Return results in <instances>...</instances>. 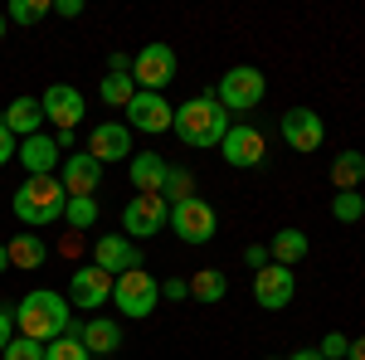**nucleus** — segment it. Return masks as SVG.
I'll use <instances>...</instances> for the list:
<instances>
[{
	"label": "nucleus",
	"instance_id": "obj_1",
	"mask_svg": "<svg viewBox=\"0 0 365 360\" xmlns=\"http://www.w3.org/2000/svg\"><path fill=\"white\" fill-rule=\"evenodd\" d=\"M10 317H15L20 336L39 341V346H49V341H58V336L73 331V312H68V297H63V292H49V287H39V292L20 297V307H15Z\"/></svg>",
	"mask_w": 365,
	"mask_h": 360
},
{
	"label": "nucleus",
	"instance_id": "obj_2",
	"mask_svg": "<svg viewBox=\"0 0 365 360\" xmlns=\"http://www.w3.org/2000/svg\"><path fill=\"white\" fill-rule=\"evenodd\" d=\"M170 132L185 141L190 151H205V146H220L229 132V112L220 108V98L215 93H195L185 108H175V122H170Z\"/></svg>",
	"mask_w": 365,
	"mask_h": 360
},
{
	"label": "nucleus",
	"instance_id": "obj_3",
	"mask_svg": "<svg viewBox=\"0 0 365 360\" xmlns=\"http://www.w3.org/2000/svg\"><path fill=\"white\" fill-rule=\"evenodd\" d=\"M68 190L58 175H25V185L15 190V220L29 229H49L54 220H63Z\"/></svg>",
	"mask_w": 365,
	"mask_h": 360
},
{
	"label": "nucleus",
	"instance_id": "obj_4",
	"mask_svg": "<svg viewBox=\"0 0 365 360\" xmlns=\"http://www.w3.org/2000/svg\"><path fill=\"white\" fill-rule=\"evenodd\" d=\"M263 93H268V78L253 68V63H234L225 78H220V88H215V98H220V108L225 112H249L263 103Z\"/></svg>",
	"mask_w": 365,
	"mask_h": 360
},
{
	"label": "nucleus",
	"instance_id": "obj_5",
	"mask_svg": "<svg viewBox=\"0 0 365 360\" xmlns=\"http://www.w3.org/2000/svg\"><path fill=\"white\" fill-rule=\"evenodd\" d=\"M113 297H117V312H122V317L141 322V317H151V312H156L161 282L146 273V268H132V273H122V277L113 282Z\"/></svg>",
	"mask_w": 365,
	"mask_h": 360
},
{
	"label": "nucleus",
	"instance_id": "obj_6",
	"mask_svg": "<svg viewBox=\"0 0 365 360\" xmlns=\"http://www.w3.org/2000/svg\"><path fill=\"white\" fill-rule=\"evenodd\" d=\"M132 83L141 93H161V88L175 83V49L170 44H146L141 54H132Z\"/></svg>",
	"mask_w": 365,
	"mask_h": 360
},
{
	"label": "nucleus",
	"instance_id": "obj_7",
	"mask_svg": "<svg viewBox=\"0 0 365 360\" xmlns=\"http://www.w3.org/2000/svg\"><path fill=\"white\" fill-rule=\"evenodd\" d=\"M166 224L180 234V239H185V244H210V239H215V229H220L215 210H210L200 195H190V200H175Z\"/></svg>",
	"mask_w": 365,
	"mask_h": 360
},
{
	"label": "nucleus",
	"instance_id": "obj_8",
	"mask_svg": "<svg viewBox=\"0 0 365 360\" xmlns=\"http://www.w3.org/2000/svg\"><path fill=\"white\" fill-rule=\"evenodd\" d=\"M166 220H170V205L161 195H132L127 210H122V229L132 239H151L156 229H166Z\"/></svg>",
	"mask_w": 365,
	"mask_h": 360
},
{
	"label": "nucleus",
	"instance_id": "obj_9",
	"mask_svg": "<svg viewBox=\"0 0 365 360\" xmlns=\"http://www.w3.org/2000/svg\"><path fill=\"white\" fill-rule=\"evenodd\" d=\"M39 103H44V122H54L58 132H73V127L83 122V112H88L83 93H78L73 83H49Z\"/></svg>",
	"mask_w": 365,
	"mask_h": 360
},
{
	"label": "nucleus",
	"instance_id": "obj_10",
	"mask_svg": "<svg viewBox=\"0 0 365 360\" xmlns=\"http://www.w3.org/2000/svg\"><path fill=\"white\" fill-rule=\"evenodd\" d=\"M220 151H225V161L234 170H253V166H263V132L258 127H249V122H234L225 132V141H220Z\"/></svg>",
	"mask_w": 365,
	"mask_h": 360
},
{
	"label": "nucleus",
	"instance_id": "obj_11",
	"mask_svg": "<svg viewBox=\"0 0 365 360\" xmlns=\"http://www.w3.org/2000/svg\"><path fill=\"white\" fill-rule=\"evenodd\" d=\"M292 292H297V277H292V268L268 263V268H258V273H253V302L263 307V312H282V307L292 302Z\"/></svg>",
	"mask_w": 365,
	"mask_h": 360
},
{
	"label": "nucleus",
	"instance_id": "obj_12",
	"mask_svg": "<svg viewBox=\"0 0 365 360\" xmlns=\"http://www.w3.org/2000/svg\"><path fill=\"white\" fill-rule=\"evenodd\" d=\"M282 141H287L292 151L312 156V151L327 141V122H322L312 108H287V112H282Z\"/></svg>",
	"mask_w": 365,
	"mask_h": 360
},
{
	"label": "nucleus",
	"instance_id": "obj_13",
	"mask_svg": "<svg viewBox=\"0 0 365 360\" xmlns=\"http://www.w3.org/2000/svg\"><path fill=\"white\" fill-rule=\"evenodd\" d=\"M170 122H175V108H170L161 93H141L137 88V98L127 103V127L132 132H170Z\"/></svg>",
	"mask_w": 365,
	"mask_h": 360
},
{
	"label": "nucleus",
	"instance_id": "obj_14",
	"mask_svg": "<svg viewBox=\"0 0 365 360\" xmlns=\"http://www.w3.org/2000/svg\"><path fill=\"white\" fill-rule=\"evenodd\" d=\"M113 273H103L98 263H88V268H78V273L68 277V302L83 307V312H98V307L113 297Z\"/></svg>",
	"mask_w": 365,
	"mask_h": 360
},
{
	"label": "nucleus",
	"instance_id": "obj_15",
	"mask_svg": "<svg viewBox=\"0 0 365 360\" xmlns=\"http://www.w3.org/2000/svg\"><path fill=\"white\" fill-rule=\"evenodd\" d=\"M88 156L98 161V166H108V161H132V127L127 122H98L93 132H88Z\"/></svg>",
	"mask_w": 365,
	"mask_h": 360
},
{
	"label": "nucleus",
	"instance_id": "obj_16",
	"mask_svg": "<svg viewBox=\"0 0 365 360\" xmlns=\"http://www.w3.org/2000/svg\"><path fill=\"white\" fill-rule=\"evenodd\" d=\"M93 263H98L103 273L122 277V273H132V268H141V253H137L132 239H122V234H103V239L93 244Z\"/></svg>",
	"mask_w": 365,
	"mask_h": 360
},
{
	"label": "nucleus",
	"instance_id": "obj_17",
	"mask_svg": "<svg viewBox=\"0 0 365 360\" xmlns=\"http://www.w3.org/2000/svg\"><path fill=\"white\" fill-rule=\"evenodd\" d=\"M58 180H63L68 195H98V185H103V166H98L88 151H73V156H63Z\"/></svg>",
	"mask_w": 365,
	"mask_h": 360
},
{
	"label": "nucleus",
	"instance_id": "obj_18",
	"mask_svg": "<svg viewBox=\"0 0 365 360\" xmlns=\"http://www.w3.org/2000/svg\"><path fill=\"white\" fill-rule=\"evenodd\" d=\"M73 336L83 341L88 356H117V351H122V326H117L113 317H88Z\"/></svg>",
	"mask_w": 365,
	"mask_h": 360
},
{
	"label": "nucleus",
	"instance_id": "obj_19",
	"mask_svg": "<svg viewBox=\"0 0 365 360\" xmlns=\"http://www.w3.org/2000/svg\"><path fill=\"white\" fill-rule=\"evenodd\" d=\"M15 161H25L29 175H54V166H63V151H58V141L54 137H25L20 141V156Z\"/></svg>",
	"mask_w": 365,
	"mask_h": 360
},
{
	"label": "nucleus",
	"instance_id": "obj_20",
	"mask_svg": "<svg viewBox=\"0 0 365 360\" xmlns=\"http://www.w3.org/2000/svg\"><path fill=\"white\" fill-rule=\"evenodd\" d=\"M127 175H132V185H137V195H161V185H166V161L156 156V151H132V161H127Z\"/></svg>",
	"mask_w": 365,
	"mask_h": 360
},
{
	"label": "nucleus",
	"instance_id": "obj_21",
	"mask_svg": "<svg viewBox=\"0 0 365 360\" xmlns=\"http://www.w3.org/2000/svg\"><path fill=\"white\" fill-rule=\"evenodd\" d=\"M5 127H10V137H39V122H44V103L39 98H15L5 117H0Z\"/></svg>",
	"mask_w": 365,
	"mask_h": 360
},
{
	"label": "nucleus",
	"instance_id": "obj_22",
	"mask_svg": "<svg viewBox=\"0 0 365 360\" xmlns=\"http://www.w3.org/2000/svg\"><path fill=\"white\" fill-rule=\"evenodd\" d=\"M307 234L302 229H282V234H273V244H268V258L278 263V268H297L302 258H307Z\"/></svg>",
	"mask_w": 365,
	"mask_h": 360
},
{
	"label": "nucleus",
	"instance_id": "obj_23",
	"mask_svg": "<svg viewBox=\"0 0 365 360\" xmlns=\"http://www.w3.org/2000/svg\"><path fill=\"white\" fill-rule=\"evenodd\" d=\"M5 253H10V268H25V273L44 268V258H49V249H44L39 234H15V239L5 244Z\"/></svg>",
	"mask_w": 365,
	"mask_h": 360
},
{
	"label": "nucleus",
	"instance_id": "obj_24",
	"mask_svg": "<svg viewBox=\"0 0 365 360\" xmlns=\"http://www.w3.org/2000/svg\"><path fill=\"white\" fill-rule=\"evenodd\" d=\"M365 180V156L361 151H341L336 161H331V185L336 190H356Z\"/></svg>",
	"mask_w": 365,
	"mask_h": 360
},
{
	"label": "nucleus",
	"instance_id": "obj_25",
	"mask_svg": "<svg viewBox=\"0 0 365 360\" xmlns=\"http://www.w3.org/2000/svg\"><path fill=\"white\" fill-rule=\"evenodd\" d=\"M225 292H229V282L220 268H200L195 277H190V297L195 302H225Z\"/></svg>",
	"mask_w": 365,
	"mask_h": 360
},
{
	"label": "nucleus",
	"instance_id": "obj_26",
	"mask_svg": "<svg viewBox=\"0 0 365 360\" xmlns=\"http://www.w3.org/2000/svg\"><path fill=\"white\" fill-rule=\"evenodd\" d=\"M137 98V83H132V73H108L103 78V103L108 108H122L127 112V103Z\"/></svg>",
	"mask_w": 365,
	"mask_h": 360
},
{
	"label": "nucleus",
	"instance_id": "obj_27",
	"mask_svg": "<svg viewBox=\"0 0 365 360\" xmlns=\"http://www.w3.org/2000/svg\"><path fill=\"white\" fill-rule=\"evenodd\" d=\"M63 220L73 224V229H93V224H98V200H93V195H68Z\"/></svg>",
	"mask_w": 365,
	"mask_h": 360
},
{
	"label": "nucleus",
	"instance_id": "obj_28",
	"mask_svg": "<svg viewBox=\"0 0 365 360\" xmlns=\"http://www.w3.org/2000/svg\"><path fill=\"white\" fill-rule=\"evenodd\" d=\"M190 195H195V180H190V170L166 166V185H161V200H166V205H175V200H190Z\"/></svg>",
	"mask_w": 365,
	"mask_h": 360
},
{
	"label": "nucleus",
	"instance_id": "obj_29",
	"mask_svg": "<svg viewBox=\"0 0 365 360\" xmlns=\"http://www.w3.org/2000/svg\"><path fill=\"white\" fill-rule=\"evenodd\" d=\"M49 10H54L49 0H10V10H5V15H10L15 25H39Z\"/></svg>",
	"mask_w": 365,
	"mask_h": 360
},
{
	"label": "nucleus",
	"instance_id": "obj_30",
	"mask_svg": "<svg viewBox=\"0 0 365 360\" xmlns=\"http://www.w3.org/2000/svg\"><path fill=\"white\" fill-rule=\"evenodd\" d=\"M44 360H93V356L83 351V341L68 331V336H58V341H49V346H44Z\"/></svg>",
	"mask_w": 365,
	"mask_h": 360
},
{
	"label": "nucleus",
	"instance_id": "obj_31",
	"mask_svg": "<svg viewBox=\"0 0 365 360\" xmlns=\"http://www.w3.org/2000/svg\"><path fill=\"white\" fill-rule=\"evenodd\" d=\"M331 215H336L341 224H356L365 215V200L356 190H336V200H331Z\"/></svg>",
	"mask_w": 365,
	"mask_h": 360
},
{
	"label": "nucleus",
	"instance_id": "obj_32",
	"mask_svg": "<svg viewBox=\"0 0 365 360\" xmlns=\"http://www.w3.org/2000/svg\"><path fill=\"white\" fill-rule=\"evenodd\" d=\"M0 360H44V346L29 341V336H15V341L0 351Z\"/></svg>",
	"mask_w": 365,
	"mask_h": 360
},
{
	"label": "nucleus",
	"instance_id": "obj_33",
	"mask_svg": "<svg viewBox=\"0 0 365 360\" xmlns=\"http://www.w3.org/2000/svg\"><path fill=\"white\" fill-rule=\"evenodd\" d=\"M346 351H351V341H346L341 331H331L327 341H322V351H317V356H322V360H346Z\"/></svg>",
	"mask_w": 365,
	"mask_h": 360
},
{
	"label": "nucleus",
	"instance_id": "obj_34",
	"mask_svg": "<svg viewBox=\"0 0 365 360\" xmlns=\"http://www.w3.org/2000/svg\"><path fill=\"white\" fill-rule=\"evenodd\" d=\"M15 156H20V141L10 137V127L0 122V166H5V161H15Z\"/></svg>",
	"mask_w": 365,
	"mask_h": 360
},
{
	"label": "nucleus",
	"instance_id": "obj_35",
	"mask_svg": "<svg viewBox=\"0 0 365 360\" xmlns=\"http://www.w3.org/2000/svg\"><path fill=\"white\" fill-rule=\"evenodd\" d=\"M161 297H170V302L190 297V282H185V277H166V282H161Z\"/></svg>",
	"mask_w": 365,
	"mask_h": 360
},
{
	"label": "nucleus",
	"instance_id": "obj_36",
	"mask_svg": "<svg viewBox=\"0 0 365 360\" xmlns=\"http://www.w3.org/2000/svg\"><path fill=\"white\" fill-rule=\"evenodd\" d=\"M244 263H249L253 273H258V268H268L273 258H268V249H263V244H249V249H244Z\"/></svg>",
	"mask_w": 365,
	"mask_h": 360
},
{
	"label": "nucleus",
	"instance_id": "obj_37",
	"mask_svg": "<svg viewBox=\"0 0 365 360\" xmlns=\"http://www.w3.org/2000/svg\"><path fill=\"white\" fill-rule=\"evenodd\" d=\"M15 341V317H10V307H0V351Z\"/></svg>",
	"mask_w": 365,
	"mask_h": 360
},
{
	"label": "nucleus",
	"instance_id": "obj_38",
	"mask_svg": "<svg viewBox=\"0 0 365 360\" xmlns=\"http://www.w3.org/2000/svg\"><path fill=\"white\" fill-rule=\"evenodd\" d=\"M108 73H132V54L113 49V54H108Z\"/></svg>",
	"mask_w": 365,
	"mask_h": 360
},
{
	"label": "nucleus",
	"instance_id": "obj_39",
	"mask_svg": "<svg viewBox=\"0 0 365 360\" xmlns=\"http://www.w3.org/2000/svg\"><path fill=\"white\" fill-rule=\"evenodd\" d=\"M54 10L63 15V20H73V15H83V0H58Z\"/></svg>",
	"mask_w": 365,
	"mask_h": 360
},
{
	"label": "nucleus",
	"instance_id": "obj_40",
	"mask_svg": "<svg viewBox=\"0 0 365 360\" xmlns=\"http://www.w3.org/2000/svg\"><path fill=\"white\" fill-rule=\"evenodd\" d=\"M346 360H365V336H356V341H351V351H346Z\"/></svg>",
	"mask_w": 365,
	"mask_h": 360
},
{
	"label": "nucleus",
	"instance_id": "obj_41",
	"mask_svg": "<svg viewBox=\"0 0 365 360\" xmlns=\"http://www.w3.org/2000/svg\"><path fill=\"white\" fill-rule=\"evenodd\" d=\"M287 360H322L317 351H297V356H287Z\"/></svg>",
	"mask_w": 365,
	"mask_h": 360
},
{
	"label": "nucleus",
	"instance_id": "obj_42",
	"mask_svg": "<svg viewBox=\"0 0 365 360\" xmlns=\"http://www.w3.org/2000/svg\"><path fill=\"white\" fill-rule=\"evenodd\" d=\"M5 268H10V253H5V244H0V273H5Z\"/></svg>",
	"mask_w": 365,
	"mask_h": 360
},
{
	"label": "nucleus",
	"instance_id": "obj_43",
	"mask_svg": "<svg viewBox=\"0 0 365 360\" xmlns=\"http://www.w3.org/2000/svg\"><path fill=\"white\" fill-rule=\"evenodd\" d=\"M0 39H5V15H0Z\"/></svg>",
	"mask_w": 365,
	"mask_h": 360
},
{
	"label": "nucleus",
	"instance_id": "obj_44",
	"mask_svg": "<svg viewBox=\"0 0 365 360\" xmlns=\"http://www.w3.org/2000/svg\"><path fill=\"white\" fill-rule=\"evenodd\" d=\"M268 360H278V356H268Z\"/></svg>",
	"mask_w": 365,
	"mask_h": 360
}]
</instances>
